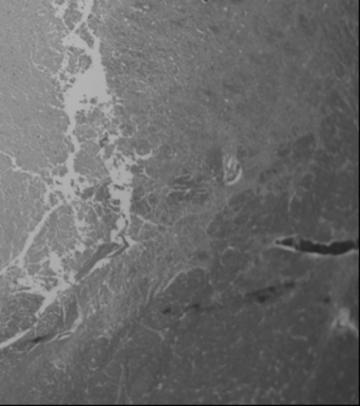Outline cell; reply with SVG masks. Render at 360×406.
<instances>
[{
    "label": "cell",
    "mask_w": 360,
    "mask_h": 406,
    "mask_svg": "<svg viewBox=\"0 0 360 406\" xmlns=\"http://www.w3.org/2000/svg\"><path fill=\"white\" fill-rule=\"evenodd\" d=\"M83 148H84L85 151H87L88 153H90V154H93V155H96L98 153V151H99V147L94 142L92 141V139H91V141L85 142Z\"/></svg>",
    "instance_id": "cell-3"
},
{
    "label": "cell",
    "mask_w": 360,
    "mask_h": 406,
    "mask_svg": "<svg viewBox=\"0 0 360 406\" xmlns=\"http://www.w3.org/2000/svg\"><path fill=\"white\" fill-rule=\"evenodd\" d=\"M76 135L79 139V142L85 143L87 141H91V139L96 136L95 131L90 127H87L85 125H79V127L75 131Z\"/></svg>",
    "instance_id": "cell-2"
},
{
    "label": "cell",
    "mask_w": 360,
    "mask_h": 406,
    "mask_svg": "<svg viewBox=\"0 0 360 406\" xmlns=\"http://www.w3.org/2000/svg\"><path fill=\"white\" fill-rule=\"evenodd\" d=\"M78 64L83 70H87L91 64V58L87 55H82L78 57Z\"/></svg>",
    "instance_id": "cell-4"
},
{
    "label": "cell",
    "mask_w": 360,
    "mask_h": 406,
    "mask_svg": "<svg viewBox=\"0 0 360 406\" xmlns=\"http://www.w3.org/2000/svg\"><path fill=\"white\" fill-rule=\"evenodd\" d=\"M78 33H79V34H81V36L84 38V41H86L87 43H88V44H89L90 46H92V45H93V38L90 36V34L88 33V31H87V30L85 29V25H83L82 28L78 30Z\"/></svg>",
    "instance_id": "cell-5"
},
{
    "label": "cell",
    "mask_w": 360,
    "mask_h": 406,
    "mask_svg": "<svg viewBox=\"0 0 360 406\" xmlns=\"http://www.w3.org/2000/svg\"><path fill=\"white\" fill-rule=\"evenodd\" d=\"M223 167H224L225 181H227L228 183L235 182L236 179L239 177L240 172H241V167H240L238 159L232 155L225 156Z\"/></svg>",
    "instance_id": "cell-1"
}]
</instances>
